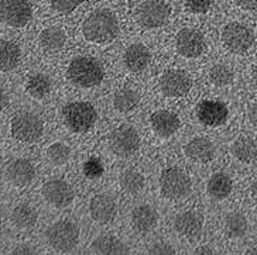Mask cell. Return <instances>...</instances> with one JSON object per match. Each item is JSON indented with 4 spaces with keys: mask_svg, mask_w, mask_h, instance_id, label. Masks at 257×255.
<instances>
[{
    "mask_svg": "<svg viewBox=\"0 0 257 255\" xmlns=\"http://www.w3.org/2000/svg\"><path fill=\"white\" fill-rule=\"evenodd\" d=\"M192 88V81L187 72L180 69H168L160 79V89L168 98H182Z\"/></svg>",
    "mask_w": 257,
    "mask_h": 255,
    "instance_id": "cell-14",
    "label": "cell"
},
{
    "mask_svg": "<svg viewBox=\"0 0 257 255\" xmlns=\"http://www.w3.org/2000/svg\"><path fill=\"white\" fill-rule=\"evenodd\" d=\"M91 248L93 252L103 255L127 254L128 252L127 245L113 234H100L92 241Z\"/></svg>",
    "mask_w": 257,
    "mask_h": 255,
    "instance_id": "cell-24",
    "label": "cell"
},
{
    "mask_svg": "<svg viewBox=\"0 0 257 255\" xmlns=\"http://www.w3.org/2000/svg\"><path fill=\"white\" fill-rule=\"evenodd\" d=\"M150 124H152L153 131L161 138H170L174 135L180 127H181V120L174 112L170 110H157L150 116Z\"/></svg>",
    "mask_w": 257,
    "mask_h": 255,
    "instance_id": "cell-18",
    "label": "cell"
},
{
    "mask_svg": "<svg viewBox=\"0 0 257 255\" xmlns=\"http://www.w3.org/2000/svg\"><path fill=\"white\" fill-rule=\"evenodd\" d=\"M177 53L184 58H197L205 53L206 41L204 34L195 29H181L175 36Z\"/></svg>",
    "mask_w": 257,
    "mask_h": 255,
    "instance_id": "cell-12",
    "label": "cell"
},
{
    "mask_svg": "<svg viewBox=\"0 0 257 255\" xmlns=\"http://www.w3.org/2000/svg\"><path fill=\"white\" fill-rule=\"evenodd\" d=\"M174 230L189 242H197L204 231V216L195 210L181 211L174 218Z\"/></svg>",
    "mask_w": 257,
    "mask_h": 255,
    "instance_id": "cell-13",
    "label": "cell"
},
{
    "mask_svg": "<svg viewBox=\"0 0 257 255\" xmlns=\"http://www.w3.org/2000/svg\"><path fill=\"white\" fill-rule=\"evenodd\" d=\"M177 251L175 248L168 244L166 241H156L153 242L152 245L149 247V254H156V255H174Z\"/></svg>",
    "mask_w": 257,
    "mask_h": 255,
    "instance_id": "cell-36",
    "label": "cell"
},
{
    "mask_svg": "<svg viewBox=\"0 0 257 255\" xmlns=\"http://www.w3.org/2000/svg\"><path fill=\"white\" fill-rule=\"evenodd\" d=\"M65 44H67V34L61 27L57 26L47 27L38 36V45L47 55L61 53Z\"/></svg>",
    "mask_w": 257,
    "mask_h": 255,
    "instance_id": "cell-22",
    "label": "cell"
},
{
    "mask_svg": "<svg viewBox=\"0 0 257 255\" xmlns=\"http://www.w3.org/2000/svg\"><path fill=\"white\" fill-rule=\"evenodd\" d=\"M130 223L136 233H152L159 223V213L150 204H140L132 210Z\"/></svg>",
    "mask_w": 257,
    "mask_h": 255,
    "instance_id": "cell-20",
    "label": "cell"
},
{
    "mask_svg": "<svg viewBox=\"0 0 257 255\" xmlns=\"http://www.w3.org/2000/svg\"><path fill=\"white\" fill-rule=\"evenodd\" d=\"M246 254H247V255H257V247H253V248H250V249H247V251H246Z\"/></svg>",
    "mask_w": 257,
    "mask_h": 255,
    "instance_id": "cell-44",
    "label": "cell"
},
{
    "mask_svg": "<svg viewBox=\"0 0 257 255\" xmlns=\"http://www.w3.org/2000/svg\"><path fill=\"white\" fill-rule=\"evenodd\" d=\"M8 103H9L8 93H6V90H5V88H3V86H0V113L6 109Z\"/></svg>",
    "mask_w": 257,
    "mask_h": 255,
    "instance_id": "cell-40",
    "label": "cell"
},
{
    "mask_svg": "<svg viewBox=\"0 0 257 255\" xmlns=\"http://www.w3.org/2000/svg\"><path fill=\"white\" fill-rule=\"evenodd\" d=\"M10 221L17 230H31L38 221V211L30 203H19L10 211Z\"/></svg>",
    "mask_w": 257,
    "mask_h": 255,
    "instance_id": "cell-23",
    "label": "cell"
},
{
    "mask_svg": "<svg viewBox=\"0 0 257 255\" xmlns=\"http://www.w3.org/2000/svg\"><path fill=\"white\" fill-rule=\"evenodd\" d=\"M85 0H48L53 10L61 15H69L79 8Z\"/></svg>",
    "mask_w": 257,
    "mask_h": 255,
    "instance_id": "cell-34",
    "label": "cell"
},
{
    "mask_svg": "<svg viewBox=\"0 0 257 255\" xmlns=\"http://www.w3.org/2000/svg\"><path fill=\"white\" fill-rule=\"evenodd\" d=\"M142 144V138L136 128L123 124L114 128L109 135V147L116 157L128 158L136 154Z\"/></svg>",
    "mask_w": 257,
    "mask_h": 255,
    "instance_id": "cell-9",
    "label": "cell"
},
{
    "mask_svg": "<svg viewBox=\"0 0 257 255\" xmlns=\"http://www.w3.org/2000/svg\"><path fill=\"white\" fill-rule=\"evenodd\" d=\"M33 6L30 0H0V22L20 29L30 23Z\"/></svg>",
    "mask_w": 257,
    "mask_h": 255,
    "instance_id": "cell-10",
    "label": "cell"
},
{
    "mask_svg": "<svg viewBox=\"0 0 257 255\" xmlns=\"http://www.w3.org/2000/svg\"><path fill=\"white\" fill-rule=\"evenodd\" d=\"M41 195L44 200L55 209H65L75 199V192L72 186L61 178L47 180L41 188Z\"/></svg>",
    "mask_w": 257,
    "mask_h": 255,
    "instance_id": "cell-11",
    "label": "cell"
},
{
    "mask_svg": "<svg viewBox=\"0 0 257 255\" xmlns=\"http://www.w3.org/2000/svg\"><path fill=\"white\" fill-rule=\"evenodd\" d=\"M10 133L20 143H37L44 133V121L37 113L19 112L12 117Z\"/></svg>",
    "mask_w": 257,
    "mask_h": 255,
    "instance_id": "cell-6",
    "label": "cell"
},
{
    "mask_svg": "<svg viewBox=\"0 0 257 255\" xmlns=\"http://www.w3.org/2000/svg\"><path fill=\"white\" fill-rule=\"evenodd\" d=\"M236 5L247 12H257V0H234Z\"/></svg>",
    "mask_w": 257,
    "mask_h": 255,
    "instance_id": "cell-38",
    "label": "cell"
},
{
    "mask_svg": "<svg viewBox=\"0 0 257 255\" xmlns=\"http://www.w3.org/2000/svg\"><path fill=\"white\" fill-rule=\"evenodd\" d=\"M152 62V53L146 45L140 43L128 45L123 54V64L130 72H142Z\"/></svg>",
    "mask_w": 257,
    "mask_h": 255,
    "instance_id": "cell-21",
    "label": "cell"
},
{
    "mask_svg": "<svg viewBox=\"0 0 257 255\" xmlns=\"http://www.w3.org/2000/svg\"><path fill=\"white\" fill-rule=\"evenodd\" d=\"M247 117H249V121L257 127V102L256 103H251L247 109Z\"/></svg>",
    "mask_w": 257,
    "mask_h": 255,
    "instance_id": "cell-39",
    "label": "cell"
},
{
    "mask_svg": "<svg viewBox=\"0 0 257 255\" xmlns=\"http://www.w3.org/2000/svg\"><path fill=\"white\" fill-rule=\"evenodd\" d=\"M249 230V220L242 211H230L223 218V231L227 238H242Z\"/></svg>",
    "mask_w": 257,
    "mask_h": 255,
    "instance_id": "cell-28",
    "label": "cell"
},
{
    "mask_svg": "<svg viewBox=\"0 0 257 255\" xmlns=\"http://www.w3.org/2000/svg\"><path fill=\"white\" fill-rule=\"evenodd\" d=\"M6 178L16 188H26L36 178V166L29 158H16L6 168Z\"/></svg>",
    "mask_w": 257,
    "mask_h": 255,
    "instance_id": "cell-15",
    "label": "cell"
},
{
    "mask_svg": "<svg viewBox=\"0 0 257 255\" xmlns=\"http://www.w3.org/2000/svg\"><path fill=\"white\" fill-rule=\"evenodd\" d=\"M13 255H33L36 254V249L31 247L30 244H17L13 249L10 251Z\"/></svg>",
    "mask_w": 257,
    "mask_h": 255,
    "instance_id": "cell-37",
    "label": "cell"
},
{
    "mask_svg": "<svg viewBox=\"0 0 257 255\" xmlns=\"http://www.w3.org/2000/svg\"><path fill=\"white\" fill-rule=\"evenodd\" d=\"M85 40L95 44H106L113 41L119 34V22L113 12L107 9L93 10L82 23Z\"/></svg>",
    "mask_w": 257,
    "mask_h": 255,
    "instance_id": "cell-1",
    "label": "cell"
},
{
    "mask_svg": "<svg viewBox=\"0 0 257 255\" xmlns=\"http://www.w3.org/2000/svg\"><path fill=\"white\" fill-rule=\"evenodd\" d=\"M233 190V180L225 172H215L206 182V192L215 200H223Z\"/></svg>",
    "mask_w": 257,
    "mask_h": 255,
    "instance_id": "cell-26",
    "label": "cell"
},
{
    "mask_svg": "<svg viewBox=\"0 0 257 255\" xmlns=\"http://www.w3.org/2000/svg\"><path fill=\"white\" fill-rule=\"evenodd\" d=\"M230 152L236 161L242 164H251L257 161V141L250 137H239L230 145Z\"/></svg>",
    "mask_w": 257,
    "mask_h": 255,
    "instance_id": "cell-25",
    "label": "cell"
},
{
    "mask_svg": "<svg viewBox=\"0 0 257 255\" xmlns=\"http://www.w3.org/2000/svg\"><path fill=\"white\" fill-rule=\"evenodd\" d=\"M2 235H3V230H2V225H0V241H2Z\"/></svg>",
    "mask_w": 257,
    "mask_h": 255,
    "instance_id": "cell-45",
    "label": "cell"
},
{
    "mask_svg": "<svg viewBox=\"0 0 257 255\" xmlns=\"http://www.w3.org/2000/svg\"><path fill=\"white\" fill-rule=\"evenodd\" d=\"M46 158L50 164L55 166L65 165L71 158V148L65 143H53L46 150Z\"/></svg>",
    "mask_w": 257,
    "mask_h": 255,
    "instance_id": "cell-32",
    "label": "cell"
},
{
    "mask_svg": "<svg viewBox=\"0 0 257 255\" xmlns=\"http://www.w3.org/2000/svg\"><path fill=\"white\" fill-rule=\"evenodd\" d=\"M22 58V50L12 40L0 38V72L13 71Z\"/></svg>",
    "mask_w": 257,
    "mask_h": 255,
    "instance_id": "cell-27",
    "label": "cell"
},
{
    "mask_svg": "<svg viewBox=\"0 0 257 255\" xmlns=\"http://www.w3.org/2000/svg\"><path fill=\"white\" fill-rule=\"evenodd\" d=\"M184 152L189 161L197 164H208L215 158L216 150L215 145L206 137H195L191 138L184 147Z\"/></svg>",
    "mask_w": 257,
    "mask_h": 255,
    "instance_id": "cell-19",
    "label": "cell"
},
{
    "mask_svg": "<svg viewBox=\"0 0 257 255\" xmlns=\"http://www.w3.org/2000/svg\"><path fill=\"white\" fill-rule=\"evenodd\" d=\"M250 193H251V196H253L254 199H257V178L253 180L251 185H250Z\"/></svg>",
    "mask_w": 257,
    "mask_h": 255,
    "instance_id": "cell-42",
    "label": "cell"
},
{
    "mask_svg": "<svg viewBox=\"0 0 257 255\" xmlns=\"http://www.w3.org/2000/svg\"><path fill=\"white\" fill-rule=\"evenodd\" d=\"M135 16L137 23L144 29H160L168 22L171 8L166 0H144L137 6Z\"/></svg>",
    "mask_w": 257,
    "mask_h": 255,
    "instance_id": "cell-8",
    "label": "cell"
},
{
    "mask_svg": "<svg viewBox=\"0 0 257 255\" xmlns=\"http://www.w3.org/2000/svg\"><path fill=\"white\" fill-rule=\"evenodd\" d=\"M251 76H253V81H254V83L257 85V62L253 65V68H251Z\"/></svg>",
    "mask_w": 257,
    "mask_h": 255,
    "instance_id": "cell-43",
    "label": "cell"
},
{
    "mask_svg": "<svg viewBox=\"0 0 257 255\" xmlns=\"http://www.w3.org/2000/svg\"><path fill=\"white\" fill-rule=\"evenodd\" d=\"M89 214L93 221L99 224L112 223L117 214V204L110 195L99 193L95 195L89 202Z\"/></svg>",
    "mask_w": 257,
    "mask_h": 255,
    "instance_id": "cell-16",
    "label": "cell"
},
{
    "mask_svg": "<svg viewBox=\"0 0 257 255\" xmlns=\"http://www.w3.org/2000/svg\"><path fill=\"white\" fill-rule=\"evenodd\" d=\"M209 81L212 85L223 88L232 85L234 81V72L232 68L226 64H215L209 71Z\"/></svg>",
    "mask_w": 257,
    "mask_h": 255,
    "instance_id": "cell-33",
    "label": "cell"
},
{
    "mask_svg": "<svg viewBox=\"0 0 257 255\" xmlns=\"http://www.w3.org/2000/svg\"><path fill=\"white\" fill-rule=\"evenodd\" d=\"M67 78L78 88H95L105 79V69L93 57H76L67 68Z\"/></svg>",
    "mask_w": 257,
    "mask_h": 255,
    "instance_id": "cell-2",
    "label": "cell"
},
{
    "mask_svg": "<svg viewBox=\"0 0 257 255\" xmlns=\"http://www.w3.org/2000/svg\"><path fill=\"white\" fill-rule=\"evenodd\" d=\"M192 180L180 166H168L160 175V192L167 200H181L189 195Z\"/></svg>",
    "mask_w": 257,
    "mask_h": 255,
    "instance_id": "cell-5",
    "label": "cell"
},
{
    "mask_svg": "<svg viewBox=\"0 0 257 255\" xmlns=\"http://www.w3.org/2000/svg\"><path fill=\"white\" fill-rule=\"evenodd\" d=\"M185 6L192 15H205L212 8V0H187Z\"/></svg>",
    "mask_w": 257,
    "mask_h": 255,
    "instance_id": "cell-35",
    "label": "cell"
},
{
    "mask_svg": "<svg viewBox=\"0 0 257 255\" xmlns=\"http://www.w3.org/2000/svg\"><path fill=\"white\" fill-rule=\"evenodd\" d=\"M46 241L55 252H72L79 244V227L71 218H61L46 230Z\"/></svg>",
    "mask_w": 257,
    "mask_h": 255,
    "instance_id": "cell-3",
    "label": "cell"
},
{
    "mask_svg": "<svg viewBox=\"0 0 257 255\" xmlns=\"http://www.w3.org/2000/svg\"><path fill=\"white\" fill-rule=\"evenodd\" d=\"M119 183H120V188L124 193L135 196L143 190L146 179L142 172H139L136 169H127L120 175Z\"/></svg>",
    "mask_w": 257,
    "mask_h": 255,
    "instance_id": "cell-31",
    "label": "cell"
},
{
    "mask_svg": "<svg viewBox=\"0 0 257 255\" xmlns=\"http://www.w3.org/2000/svg\"><path fill=\"white\" fill-rule=\"evenodd\" d=\"M53 89V81L51 78L46 74H33L29 76L27 82H26V92L30 98L36 100H43L46 99Z\"/></svg>",
    "mask_w": 257,
    "mask_h": 255,
    "instance_id": "cell-29",
    "label": "cell"
},
{
    "mask_svg": "<svg viewBox=\"0 0 257 255\" xmlns=\"http://www.w3.org/2000/svg\"><path fill=\"white\" fill-rule=\"evenodd\" d=\"M194 254H197V255H212V254H215V251H213L211 247L202 245V247L197 248Z\"/></svg>",
    "mask_w": 257,
    "mask_h": 255,
    "instance_id": "cell-41",
    "label": "cell"
},
{
    "mask_svg": "<svg viewBox=\"0 0 257 255\" xmlns=\"http://www.w3.org/2000/svg\"><path fill=\"white\" fill-rule=\"evenodd\" d=\"M222 44L229 53L244 54L254 45V33L246 24L239 22L227 23L222 29Z\"/></svg>",
    "mask_w": 257,
    "mask_h": 255,
    "instance_id": "cell-7",
    "label": "cell"
},
{
    "mask_svg": "<svg viewBox=\"0 0 257 255\" xmlns=\"http://www.w3.org/2000/svg\"><path fill=\"white\" fill-rule=\"evenodd\" d=\"M140 105V95L136 90L121 88L113 95V107L119 113H130L136 110Z\"/></svg>",
    "mask_w": 257,
    "mask_h": 255,
    "instance_id": "cell-30",
    "label": "cell"
},
{
    "mask_svg": "<svg viewBox=\"0 0 257 255\" xmlns=\"http://www.w3.org/2000/svg\"><path fill=\"white\" fill-rule=\"evenodd\" d=\"M62 120L69 131L86 133L98 120V113L89 102H71L62 109Z\"/></svg>",
    "mask_w": 257,
    "mask_h": 255,
    "instance_id": "cell-4",
    "label": "cell"
},
{
    "mask_svg": "<svg viewBox=\"0 0 257 255\" xmlns=\"http://www.w3.org/2000/svg\"><path fill=\"white\" fill-rule=\"evenodd\" d=\"M198 120L208 127H218L227 120L229 110L225 103L218 100H205L198 106Z\"/></svg>",
    "mask_w": 257,
    "mask_h": 255,
    "instance_id": "cell-17",
    "label": "cell"
}]
</instances>
